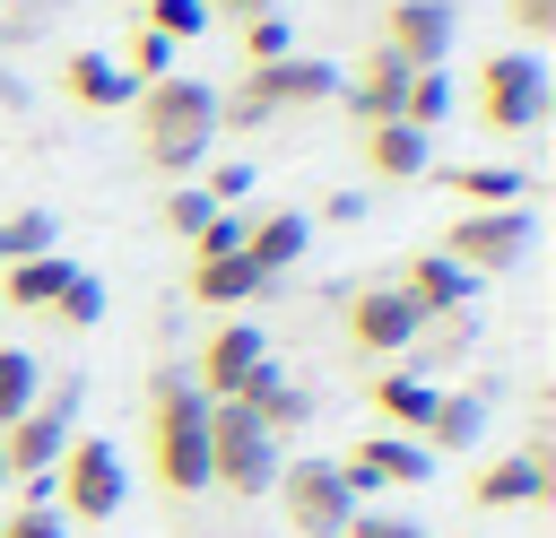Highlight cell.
Returning <instances> with one entry per match:
<instances>
[{
    "mask_svg": "<svg viewBox=\"0 0 556 538\" xmlns=\"http://www.w3.org/2000/svg\"><path fill=\"white\" fill-rule=\"evenodd\" d=\"M130 104H139V165H148V174H191V165H208V139H217V87H208V78L165 69V78H148Z\"/></svg>",
    "mask_w": 556,
    "mask_h": 538,
    "instance_id": "6da1fadb",
    "label": "cell"
},
{
    "mask_svg": "<svg viewBox=\"0 0 556 538\" xmlns=\"http://www.w3.org/2000/svg\"><path fill=\"white\" fill-rule=\"evenodd\" d=\"M200 425H208V399H200L182 373H156V382H148V469H156L165 495H200V486H208V443H200Z\"/></svg>",
    "mask_w": 556,
    "mask_h": 538,
    "instance_id": "7a4b0ae2",
    "label": "cell"
},
{
    "mask_svg": "<svg viewBox=\"0 0 556 538\" xmlns=\"http://www.w3.org/2000/svg\"><path fill=\"white\" fill-rule=\"evenodd\" d=\"M339 95V69L313 61V52H278V61H252L226 95H217V130H252L269 113H304V104H330Z\"/></svg>",
    "mask_w": 556,
    "mask_h": 538,
    "instance_id": "3957f363",
    "label": "cell"
},
{
    "mask_svg": "<svg viewBox=\"0 0 556 538\" xmlns=\"http://www.w3.org/2000/svg\"><path fill=\"white\" fill-rule=\"evenodd\" d=\"M469 113H478V130H495V139H521V130H539L547 121V61L539 52H486L478 61V78H469Z\"/></svg>",
    "mask_w": 556,
    "mask_h": 538,
    "instance_id": "277c9868",
    "label": "cell"
},
{
    "mask_svg": "<svg viewBox=\"0 0 556 538\" xmlns=\"http://www.w3.org/2000/svg\"><path fill=\"white\" fill-rule=\"evenodd\" d=\"M43 486H52V512H61L70 529H96V521L122 512V486H130V477H122V451H113L104 434H70Z\"/></svg>",
    "mask_w": 556,
    "mask_h": 538,
    "instance_id": "5b68a950",
    "label": "cell"
},
{
    "mask_svg": "<svg viewBox=\"0 0 556 538\" xmlns=\"http://www.w3.org/2000/svg\"><path fill=\"white\" fill-rule=\"evenodd\" d=\"M200 443H208V486H217V495H235V503L269 495V477H278V443H269L235 399H208Z\"/></svg>",
    "mask_w": 556,
    "mask_h": 538,
    "instance_id": "8992f818",
    "label": "cell"
},
{
    "mask_svg": "<svg viewBox=\"0 0 556 538\" xmlns=\"http://www.w3.org/2000/svg\"><path fill=\"white\" fill-rule=\"evenodd\" d=\"M530 208H460L452 226H443V260L460 269V278H513L521 260H530Z\"/></svg>",
    "mask_w": 556,
    "mask_h": 538,
    "instance_id": "52a82bcc",
    "label": "cell"
},
{
    "mask_svg": "<svg viewBox=\"0 0 556 538\" xmlns=\"http://www.w3.org/2000/svg\"><path fill=\"white\" fill-rule=\"evenodd\" d=\"M269 495H278V512H287L295 538H339L356 521V486L339 477V460H287L269 477Z\"/></svg>",
    "mask_w": 556,
    "mask_h": 538,
    "instance_id": "ba28073f",
    "label": "cell"
},
{
    "mask_svg": "<svg viewBox=\"0 0 556 538\" xmlns=\"http://www.w3.org/2000/svg\"><path fill=\"white\" fill-rule=\"evenodd\" d=\"M469 512H513V503H556V443H547V425L521 443V451H504V460H478L469 469Z\"/></svg>",
    "mask_w": 556,
    "mask_h": 538,
    "instance_id": "9c48e42d",
    "label": "cell"
},
{
    "mask_svg": "<svg viewBox=\"0 0 556 538\" xmlns=\"http://www.w3.org/2000/svg\"><path fill=\"white\" fill-rule=\"evenodd\" d=\"M70 417H78V382L35 390V408L0 425V477H17V486H26V477H52V460H61V443H70Z\"/></svg>",
    "mask_w": 556,
    "mask_h": 538,
    "instance_id": "30bf717a",
    "label": "cell"
},
{
    "mask_svg": "<svg viewBox=\"0 0 556 538\" xmlns=\"http://www.w3.org/2000/svg\"><path fill=\"white\" fill-rule=\"evenodd\" d=\"M339 330H348V356H365V364H391V356H408V338H417V312L391 295V278L382 286H356L348 304H339Z\"/></svg>",
    "mask_w": 556,
    "mask_h": 538,
    "instance_id": "8fae6325",
    "label": "cell"
},
{
    "mask_svg": "<svg viewBox=\"0 0 556 538\" xmlns=\"http://www.w3.org/2000/svg\"><path fill=\"white\" fill-rule=\"evenodd\" d=\"M261 364H269V338H261L252 321H217V330L200 338V356H191V373H182V382H191L200 399H235Z\"/></svg>",
    "mask_w": 556,
    "mask_h": 538,
    "instance_id": "7c38bea8",
    "label": "cell"
},
{
    "mask_svg": "<svg viewBox=\"0 0 556 538\" xmlns=\"http://www.w3.org/2000/svg\"><path fill=\"white\" fill-rule=\"evenodd\" d=\"M426 469H434V451L408 443V434H356L348 460H339V477L356 486V503H365L374 486H426Z\"/></svg>",
    "mask_w": 556,
    "mask_h": 538,
    "instance_id": "4fadbf2b",
    "label": "cell"
},
{
    "mask_svg": "<svg viewBox=\"0 0 556 538\" xmlns=\"http://www.w3.org/2000/svg\"><path fill=\"white\" fill-rule=\"evenodd\" d=\"M391 295H400V304H408L417 321H443V312H469V295H478V278H460V269H452V260H443V252L426 243V252H408V260H400V278H391Z\"/></svg>",
    "mask_w": 556,
    "mask_h": 538,
    "instance_id": "5bb4252c",
    "label": "cell"
},
{
    "mask_svg": "<svg viewBox=\"0 0 556 538\" xmlns=\"http://www.w3.org/2000/svg\"><path fill=\"white\" fill-rule=\"evenodd\" d=\"M382 52L408 61V69H443V52H452V9H443V0H391V9H382Z\"/></svg>",
    "mask_w": 556,
    "mask_h": 538,
    "instance_id": "9a60e30c",
    "label": "cell"
},
{
    "mask_svg": "<svg viewBox=\"0 0 556 538\" xmlns=\"http://www.w3.org/2000/svg\"><path fill=\"white\" fill-rule=\"evenodd\" d=\"M304 243H313V217H304V208H269V217H243V260H252L261 278L295 269V260H304Z\"/></svg>",
    "mask_w": 556,
    "mask_h": 538,
    "instance_id": "2e32d148",
    "label": "cell"
},
{
    "mask_svg": "<svg viewBox=\"0 0 556 538\" xmlns=\"http://www.w3.org/2000/svg\"><path fill=\"white\" fill-rule=\"evenodd\" d=\"M61 95H70L78 113H122L139 87L113 69V52H61Z\"/></svg>",
    "mask_w": 556,
    "mask_h": 538,
    "instance_id": "e0dca14e",
    "label": "cell"
},
{
    "mask_svg": "<svg viewBox=\"0 0 556 538\" xmlns=\"http://www.w3.org/2000/svg\"><path fill=\"white\" fill-rule=\"evenodd\" d=\"M365 399H374L382 434H408V443H417V434H426V417H434V382H426V373H408V364H400V373H374V382H365Z\"/></svg>",
    "mask_w": 556,
    "mask_h": 538,
    "instance_id": "ac0fdd59",
    "label": "cell"
},
{
    "mask_svg": "<svg viewBox=\"0 0 556 538\" xmlns=\"http://www.w3.org/2000/svg\"><path fill=\"white\" fill-rule=\"evenodd\" d=\"M235 408H243V417H252V425H261V434L278 443V434H295V425H304V408H313V399H304V390H295V382H287L278 364H261V373H252V382L235 390Z\"/></svg>",
    "mask_w": 556,
    "mask_h": 538,
    "instance_id": "d6986e66",
    "label": "cell"
},
{
    "mask_svg": "<svg viewBox=\"0 0 556 538\" xmlns=\"http://www.w3.org/2000/svg\"><path fill=\"white\" fill-rule=\"evenodd\" d=\"M400 87H408V61H391L382 43L356 61V78H348V113L356 121H400Z\"/></svg>",
    "mask_w": 556,
    "mask_h": 538,
    "instance_id": "ffe728a7",
    "label": "cell"
},
{
    "mask_svg": "<svg viewBox=\"0 0 556 538\" xmlns=\"http://www.w3.org/2000/svg\"><path fill=\"white\" fill-rule=\"evenodd\" d=\"M261 286H269V278H261L243 252H191V304H217V312H226V304H252Z\"/></svg>",
    "mask_w": 556,
    "mask_h": 538,
    "instance_id": "44dd1931",
    "label": "cell"
},
{
    "mask_svg": "<svg viewBox=\"0 0 556 538\" xmlns=\"http://www.w3.org/2000/svg\"><path fill=\"white\" fill-rule=\"evenodd\" d=\"M78 278V260H61V252H35V260H17V269H0V304L9 312H52V295Z\"/></svg>",
    "mask_w": 556,
    "mask_h": 538,
    "instance_id": "7402d4cb",
    "label": "cell"
},
{
    "mask_svg": "<svg viewBox=\"0 0 556 538\" xmlns=\"http://www.w3.org/2000/svg\"><path fill=\"white\" fill-rule=\"evenodd\" d=\"M365 165H374L382 182H417L434 156H426V130H408V121H365Z\"/></svg>",
    "mask_w": 556,
    "mask_h": 538,
    "instance_id": "603a6c76",
    "label": "cell"
},
{
    "mask_svg": "<svg viewBox=\"0 0 556 538\" xmlns=\"http://www.w3.org/2000/svg\"><path fill=\"white\" fill-rule=\"evenodd\" d=\"M443 191L460 208H521L530 200V174H513V165H443Z\"/></svg>",
    "mask_w": 556,
    "mask_h": 538,
    "instance_id": "cb8c5ba5",
    "label": "cell"
},
{
    "mask_svg": "<svg viewBox=\"0 0 556 538\" xmlns=\"http://www.w3.org/2000/svg\"><path fill=\"white\" fill-rule=\"evenodd\" d=\"M478 434H486V399H478V390H434V417H426L417 443H426V451H469Z\"/></svg>",
    "mask_w": 556,
    "mask_h": 538,
    "instance_id": "d4e9b609",
    "label": "cell"
},
{
    "mask_svg": "<svg viewBox=\"0 0 556 538\" xmlns=\"http://www.w3.org/2000/svg\"><path fill=\"white\" fill-rule=\"evenodd\" d=\"M460 356H469V312L417 321V338H408V373H434V364H460Z\"/></svg>",
    "mask_w": 556,
    "mask_h": 538,
    "instance_id": "484cf974",
    "label": "cell"
},
{
    "mask_svg": "<svg viewBox=\"0 0 556 538\" xmlns=\"http://www.w3.org/2000/svg\"><path fill=\"white\" fill-rule=\"evenodd\" d=\"M113 69H122L130 87H148V78H165V69H174V43H165V35H148V26L130 17V35H122V52H113Z\"/></svg>",
    "mask_w": 556,
    "mask_h": 538,
    "instance_id": "4316f807",
    "label": "cell"
},
{
    "mask_svg": "<svg viewBox=\"0 0 556 538\" xmlns=\"http://www.w3.org/2000/svg\"><path fill=\"white\" fill-rule=\"evenodd\" d=\"M443 113H452V78H443V69H408V87H400V121H408V130H434Z\"/></svg>",
    "mask_w": 556,
    "mask_h": 538,
    "instance_id": "83f0119b",
    "label": "cell"
},
{
    "mask_svg": "<svg viewBox=\"0 0 556 538\" xmlns=\"http://www.w3.org/2000/svg\"><path fill=\"white\" fill-rule=\"evenodd\" d=\"M35 252H52V217H43V208H9V217H0V269H17V260H35Z\"/></svg>",
    "mask_w": 556,
    "mask_h": 538,
    "instance_id": "f1b7e54d",
    "label": "cell"
},
{
    "mask_svg": "<svg viewBox=\"0 0 556 538\" xmlns=\"http://www.w3.org/2000/svg\"><path fill=\"white\" fill-rule=\"evenodd\" d=\"M139 26L165 43H191V35H208V9L200 0H139Z\"/></svg>",
    "mask_w": 556,
    "mask_h": 538,
    "instance_id": "f546056e",
    "label": "cell"
},
{
    "mask_svg": "<svg viewBox=\"0 0 556 538\" xmlns=\"http://www.w3.org/2000/svg\"><path fill=\"white\" fill-rule=\"evenodd\" d=\"M26 486H35V495L0 521V538H70V521L52 512V486H43V477H26Z\"/></svg>",
    "mask_w": 556,
    "mask_h": 538,
    "instance_id": "4dcf8cb0",
    "label": "cell"
},
{
    "mask_svg": "<svg viewBox=\"0 0 556 538\" xmlns=\"http://www.w3.org/2000/svg\"><path fill=\"white\" fill-rule=\"evenodd\" d=\"M52 321H61V330H96V321H104V286H96V278L78 269V278H70V286L52 295Z\"/></svg>",
    "mask_w": 556,
    "mask_h": 538,
    "instance_id": "1f68e13d",
    "label": "cell"
},
{
    "mask_svg": "<svg viewBox=\"0 0 556 538\" xmlns=\"http://www.w3.org/2000/svg\"><path fill=\"white\" fill-rule=\"evenodd\" d=\"M35 408V356L26 347H0V425Z\"/></svg>",
    "mask_w": 556,
    "mask_h": 538,
    "instance_id": "d6a6232c",
    "label": "cell"
},
{
    "mask_svg": "<svg viewBox=\"0 0 556 538\" xmlns=\"http://www.w3.org/2000/svg\"><path fill=\"white\" fill-rule=\"evenodd\" d=\"M278 52H295V35H287V17H278V9H261V17H243V69H252V61H278Z\"/></svg>",
    "mask_w": 556,
    "mask_h": 538,
    "instance_id": "836d02e7",
    "label": "cell"
},
{
    "mask_svg": "<svg viewBox=\"0 0 556 538\" xmlns=\"http://www.w3.org/2000/svg\"><path fill=\"white\" fill-rule=\"evenodd\" d=\"M208 217H217V200H208V191H200V182H174V191H165V226H174V234H182V243H191V234H200V226H208Z\"/></svg>",
    "mask_w": 556,
    "mask_h": 538,
    "instance_id": "e575fe53",
    "label": "cell"
},
{
    "mask_svg": "<svg viewBox=\"0 0 556 538\" xmlns=\"http://www.w3.org/2000/svg\"><path fill=\"white\" fill-rule=\"evenodd\" d=\"M339 538H426V521H408V512H365V503H356V521H348Z\"/></svg>",
    "mask_w": 556,
    "mask_h": 538,
    "instance_id": "d590c367",
    "label": "cell"
},
{
    "mask_svg": "<svg viewBox=\"0 0 556 538\" xmlns=\"http://www.w3.org/2000/svg\"><path fill=\"white\" fill-rule=\"evenodd\" d=\"M504 17H513V26H521V52H530V43H547V35H556V0H504Z\"/></svg>",
    "mask_w": 556,
    "mask_h": 538,
    "instance_id": "8d00e7d4",
    "label": "cell"
},
{
    "mask_svg": "<svg viewBox=\"0 0 556 538\" xmlns=\"http://www.w3.org/2000/svg\"><path fill=\"white\" fill-rule=\"evenodd\" d=\"M191 252H243V217H235V208H217V217L191 234Z\"/></svg>",
    "mask_w": 556,
    "mask_h": 538,
    "instance_id": "74e56055",
    "label": "cell"
},
{
    "mask_svg": "<svg viewBox=\"0 0 556 538\" xmlns=\"http://www.w3.org/2000/svg\"><path fill=\"white\" fill-rule=\"evenodd\" d=\"M200 191L226 208V200H243V191H252V165H208V182H200Z\"/></svg>",
    "mask_w": 556,
    "mask_h": 538,
    "instance_id": "f35d334b",
    "label": "cell"
},
{
    "mask_svg": "<svg viewBox=\"0 0 556 538\" xmlns=\"http://www.w3.org/2000/svg\"><path fill=\"white\" fill-rule=\"evenodd\" d=\"M200 9H208V17H235V26H243V17H261V9H278V0H200Z\"/></svg>",
    "mask_w": 556,
    "mask_h": 538,
    "instance_id": "ab89813d",
    "label": "cell"
}]
</instances>
